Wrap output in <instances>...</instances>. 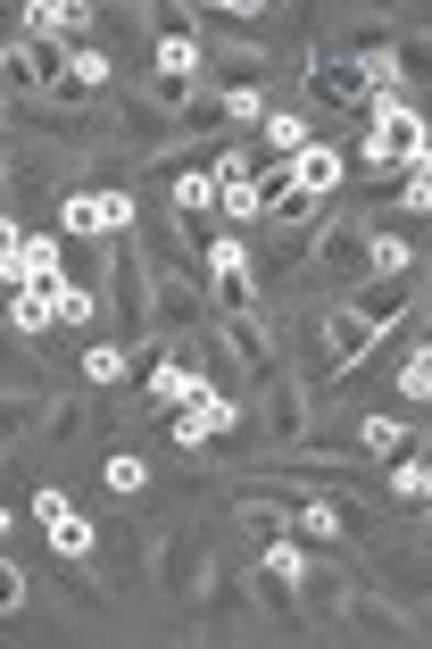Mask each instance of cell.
<instances>
[{
  "label": "cell",
  "instance_id": "4fadbf2b",
  "mask_svg": "<svg viewBox=\"0 0 432 649\" xmlns=\"http://www.w3.org/2000/svg\"><path fill=\"white\" fill-rule=\"evenodd\" d=\"M151 400L158 408H191V400H200V383H191L184 366H158V375H151Z\"/></svg>",
  "mask_w": 432,
  "mask_h": 649
},
{
  "label": "cell",
  "instance_id": "7a4b0ae2",
  "mask_svg": "<svg viewBox=\"0 0 432 649\" xmlns=\"http://www.w3.org/2000/svg\"><path fill=\"white\" fill-rule=\"evenodd\" d=\"M233 425H242V408H233L225 392H200L191 408H175V441H184V450H200L208 433H233Z\"/></svg>",
  "mask_w": 432,
  "mask_h": 649
},
{
  "label": "cell",
  "instance_id": "ac0fdd59",
  "mask_svg": "<svg viewBox=\"0 0 432 649\" xmlns=\"http://www.w3.org/2000/svg\"><path fill=\"white\" fill-rule=\"evenodd\" d=\"M175 200H184V217L217 209V175H184V184H175Z\"/></svg>",
  "mask_w": 432,
  "mask_h": 649
},
{
  "label": "cell",
  "instance_id": "5bb4252c",
  "mask_svg": "<svg viewBox=\"0 0 432 649\" xmlns=\"http://www.w3.org/2000/svg\"><path fill=\"white\" fill-rule=\"evenodd\" d=\"M100 76H109V58H100V51H67V67H58V84H67V92H92Z\"/></svg>",
  "mask_w": 432,
  "mask_h": 649
},
{
  "label": "cell",
  "instance_id": "4316f807",
  "mask_svg": "<svg viewBox=\"0 0 432 649\" xmlns=\"http://www.w3.org/2000/svg\"><path fill=\"white\" fill-rule=\"evenodd\" d=\"M25 250V233H18V217H0V258H18Z\"/></svg>",
  "mask_w": 432,
  "mask_h": 649
},
{
  "label": "cell",
  "instance_id": "8992f818",
  "mask_svg": "<svg viewBox=\"0 0 432 649\" xmlns=\"http://www.w3.org/2000/svg\"><path fill=\"white\" fill-rule=\"evenodd\" d=\"M0 284H9V292H18V284H58V242H51V233H34L18 258H0Z\"/></svg>",
  "mask_w": 432,
  "mask_h": 649
},
{
  "label": "cell",
  "instance_id": "52a82bcc",
  "mask_svg": "<svg viewBox=\"0 0 432 649\" xmlns=\"http://www.w3.org/2000/svg\"><path fill=\"white\" fill-rule=\"evenodd\" d=\"M275 184H291V191H308V200H317L324 184H341V158H333V151H291V167H283Z\"/></svg>",
  "mask_w": 432,
  "mask_h": 649
},
{
  "label": "cell",
  "instance_id": "ffe728a7",
  "mask_svg": "<svg viewBox=\"0 0 432 649\" xmlns=\"http://www.w3.org/2000/svg\"><path fill=\"white\" fill-rule=\"evenodd\" d=\"M266 574H275V583H300V550H291V541H266Z\"/></svg>",
  "mask_w": 432,
  "mask_h": 649
},
{
  "label": "cell",
  "instance_id": "8fae6325",
  "mask_svg": "<svg viewBox=\"0 0 432 649\" xmlns=\"http://www.w3.org/2000/svg\"><path fill=\"white\" fill-rule=\"evenodd\" d=\"M9 324H18V333L58 324V317H51V284H18V292H9Z\"/></svg>",
  "mask_w": 432,
  "mask_h": 649
},
{
  "label": "cell",
  "instance_id": "6da1fadb",
  "mask_svg": "<svg viewBox=\"0 0 432 649\" xmlns=\"http://www.w3.org/2000/svg\"><path fill=\"white\" fill-rule=\"evenodd\" d=\"M208 275H217V300H225L233 317H250V300H258V284H250V250L242 242H217V250H208Z\"/></svg>",
  "mask_w": 432,
  "mask_h": 649
},
{
  "label": "cell",
  "instance_id": "7c38bea8",
  "mask_svg": "<svg viewBox=\"0 0 432 649\" xmlns=\"http://www.w3.org/2000/svg\"><path fill=\"white\" fill-rule=\"evenodd\" d=\"M9 76L42 92V84H58V58H51V51H34V42H18V51H9Z\"/></svg>",
  "mask_w": 432,
  "mask_h": 649
},
{
  "label": "cell",
  "instance_id": "5b68a950",
  "mask_svg": "<svg viewBox=\"0 0 432 649\" xmlns=\"http://www.w3.org/2000/svg\"><path fill=\"white\" fill-rule=\"evenodd\" d=\"M34 516L51 525V550H58V558H84V550H92V525L67 508V492H42V499H34Z\"/></svg>",
  "mask_w": 432,
  "mask_h": 649
},
{
  "label": "cell",
  "instance_id": "2e32d148",
  "mask_svg": "<svg viewBox=\"0 0 432 649\" xmlns=\"http://www.w3.org/2000/svg\"><path fill=\"white\" fill-rule=\"evenodd\" d=\"M217 209L250 226V217H266V191H258V184H217Z\"/></svg>",
  "mask_w": 432,
  "mask_h": 649
},
{
  "label": "cell",
  "instance_id": "9a60e30c",
  "mask_svg": "<svg viewBox=\"0 0 432 649\" xmlns=\"http://www.w3.org/2000/svg\"><path fill=\"white\" fill-rule=\"evenodd\" d=\"M51 317L58 324H92V292H76L67 275H58V284H51Z\"/></svg>",
  "mask_w": 432,
  "mask_h": 649
},
{
  "label": "cell",
  "instance_id": "d6986e66",
  "mask_svg": "<svg viewBox=\"0 0 432 649\" xmlns=\"http://www.w3.org/2000/svg\"><path fill=\"white\" fill-rule=\"evenodd\" d=\"M366 450H383V459L399 450V459H408V433H399L391 417H366Z\"/></svg>",
  "mask_w": 432,
  "mask_h": 649
},
{
  "label": "cell",
  "instance_id": "44dd1931",
  "mask_svg": "<svg viewBox=\"0 0 432 649\" xmlns=\"http://www.w3.org/2000/svg\"><path fill=\"white\" fill-rule=\"evenodd\" d=\"M266 142H275V151H308V125L300 117H266Z\"/></svg>",
  "mask_w": 432,
  "mask_h": 649
},
{
  "label": "cell",
  "instance_id": "ba28073f",
  "mask_svg": "<svg viewBox=\"0 0 432 649\" xmlns=\"http://www.w3.org/2000/svg\"><path fill=\"white\" fill-rule=\"evenodd\" d=\"M25 25H34V34H58V42H76L84 25H92V9H84V0H34V9H25Z\"/></svg>",
  "mask_w": 432,
  "mask_h": 649
},
{
  "label": "cell",
  "instance_id": "9c48e42d",
  "mask_svg": "<svg viewBox=\"0 0 432 649\" xmlns=\"http://www.w3.org/2000/svg\"><path fill=\"white\" fill-rule=\"evenodd\" d=\"M191 67H200V51H191L184 34L158 42V92H167V100H184V92H191Z\"/></svg>",
  "mask_w": 432,
  "mask_h": 649
},
{
  "label": "cell",
  "instance_id": "83f0119b",
  "mask_svg": "<svg viewBox=\"0 0 432 649\" xmlns=\"http://www.w3.org/2000/svg\"><path fill=\"white\" fill-rule=\"evenodd\" d=\"M0 534H9V508H0Z\"/></svg>",
  "mask_w": 432,
  "mask_h": 649
},
{
  "label": "cell",
  "instance_id": "484cf974",
  "mask_svg": "<svg viewBox=\"0 0 432 649\" xmlns=\"http://www.w3.org/2000/svg\"><path fill=\"white\" fill-rule=\"evenodd\" d=\"M18 600H25V574H18V566H0V616L18 608Z\"/></svg>",
  "mask_w": 432,
  "mask_h": 649
},
{
  "label": "cell",
  "instance_id": "7402d4cb",
  "mask_svg": "<svg viewBox=\"0 0 432 649\" xmlns=\"http://www.w3.org/2000/svg\"><path fill=\"white\" fill-rule=\"evenodd\" d=\"M399 392H408V400H424V392H432V359H424V350L399 366Z\"/></svg>",
  "mask_w": 432,
  "mask_h": 649
},
{
  "label": "cell",
  "instance_id": "cb8c5ba5",
  "mask_svg": "<svg viewBox=\"0 0 432 649\" xmlns=\"http://www.w3.org/2000/svg\"><path fill=\"white\" fill-rule=\"evenodd\" d=\"M84 375H92V383H117V375H125V359H117V350H84Z\"/></svg>",
  "mask_w": 432,
  "mask_h": 649
},
{
  "label": "cell",
  "instance_id": "277c9868",
  "mask_svg": "<svg viewBox=\"0 0 432 649\" xmlns=\"http://www.w3.org/2000/svg\"><path fill=\"white\" fill-rule=\"evenodd\" d=\"M366 158H424V125H416L408 109H391V100H383L375 134H366Z\"/></svg>",
  "mask_w": 432,
  "mask_h": 649
},
{
  "label": "cell",
  "instance_id": "d4e9b609",
  "mask_svg": "<svg viewBox=\"0 0 432 649\" xmlns=\"http://www.w3.org/2000/svg\"><path fill=\"white\" fill-rule=\"evenodd\" d=\"M109 483L117 492H142V459H109Z\"/></svg>",
  "mask_w": 432,
  "mask_h": 649
},
{
  "label": "cell",
  "instance_id": "30bf717a",
  "mask_svg": "<svg viewBox=\"0 0 432 649\" xmlns=\"http://www.w3.org/2000/svg\"><path fill=\"white\" fill-rule=\"evenodd\" d=\"M366 342H375V317H333V324H324V359H333V366H350Z\"/></svg>",
  "mask_w": 432,
  "mask_h": 649
},
{
  "label": "cell",
  "instance_id": "e0dca14e",
  "mask_svg": "<svg viewBox=\"0 0 432 649\" xmlns=\"http://www.w3.org/2000/svg\"><path fill=\"white\" fill-rule=\"evenodd\" d=\"M317 84L333 100H366V67H317Z\"/></svg>",
  "mask_w": 432,
  "mask_h": 649
},
{
  "label": "cell",
  "instance_id": "603a6c76",
  "mask_svg": "<svg viewBox=\"0 0 432 649\" xmlns=\"http://www.w3.org/2000/svg\"><path fill=\"white\" fill-rule=\"evenodd\" d=\"M391 492H399V499H424V492H432V475H424V466H416V459H399V475H391Z\"/></svg>",
  "mask_w": 432,
  "mask_h": 649
},
{
  "label": "cell",
  "instance_id": "3957f363",
  "mask_svg": "<svg viewBox=\"0 0 432 649\" xmlns=\"http://www.w3.org/2000/svg\"><path fill=\"white\" fill-rule=\"evenodd\" d=\"M117 226H133L125 191H76L67 200V233H117Z\"/></svg>",
  "mask_w": 432,
  "mask_h": 649
}]
</instances>
